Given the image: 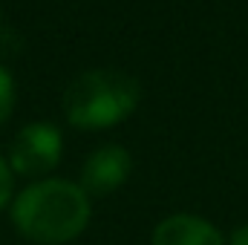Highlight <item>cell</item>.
Here are the masks:
<instances>
[{
  "label": "cell",
  "mask_w": 248,
  "mask_h": 245,
  "mask_svg": "<svg viewBox=\"0 0 248 245\" xmlns=\"http://www.w3.org/2000/svg\"><path fill=\"white\" fill-rule=\"evenodd\" d=\"M231 245H248V222L231 231Z\"/></svg>",
  "instance_id": "8"
},
{
  "label": "cell",
  "mask_w": 248,
  "mask_h": 245,
  "mask_svg": "<svg viewBox=\"0 0 248 245\" xmlns=\"http://www.w3.org/2000/svg\"><path fill=\"white\" fill-rule=\"evenodd\" d=\"M12 222L32 243H69L90 222V196L81 184L66 179L35 182L12 202Z\"/></svg>",
  "instance_id": "1"
},
{
  "label": "cell",
  "mask_w": 248,
  "mask_h": 245,
  "mask_svg": "<svg viewBox=\"0 0 248 245\" xmlns=\"http://www.w3.org/2000/svg\"><path fill=\"white\" fill-rule=\"evenodd\" d=\"M153 245H225V237L202 216L173 214L153 228Z\"/></svg>",
  "instance_id": "5"
},
{
  "label": "cell",
  "mask_w": 248,
  "mask_h": 245,
  "mask_svg": "<svg viewBox=\"0 0 248 245\" xmlns=\"http://www.w3.org/2000/svg\"><path fill=\"white\" fill-rule=\"evenodd\" d=\"M9 199H12V168L0 156V208H6Z\"/></svg>",
  "instance_id": "7"
},
{
  "label": "cell",
  "mask_w": 248,
  "mask_h": 245,
  "mask_svg": "<svg viewBox=\"0 0 248 245\" xmlns=\"http://www.w3.org/2000/svg\"><path fill=\"white\" fill-rule=\"evenodd\" d=\"M61 162V130L49 122L26 124L12 147H9V168L20 176H44Z\"/></svg>",
  "instance_id": "3"
},
{
  "label": "cell",
  "mask_w": 248,
  "mask_h": 245,
  "mask_svg": "<svg viewBox=\"0 0 248 245\" xmlns=\"http://www.w3.org/2000/svg\"><path fill=\"white\" fill-rule=\"evenodd\" d=\"M133 170V159L122 144L98 147L81 168V187L87 196H107L119 190Z\"/></svg>",
  "instance_id": "4"
},
{
  "label": "cell",
  "mask_w": 248,
  "mask_h": 245,
  "mask_svg": "<svg viewBox=\"0 0 248 245\" xmlns=\"http://www.w3.org/2000/svg\"><path fill=\"white\" fill-rule=\"evenodd\" d=\"M141 98V87L122 69L81 72L63 92V113L72 127L104 130L124 122Z\"/></svg>",
  "instance_id": "2"
},
{
  "label": "cell",
  "mask_w": 248,
  "mask_h": 245,
  "mask_svg": "<svg viewBox=\"0 0 248 245\" xmlns=\"http://www.w3.org/2000/svg\"><path fill=\"white\" fill-rule=\"evenodd\" d=\"M12 110H15V81H12L9 69L0 66V124L9 122Z\"/></svg>",
  "instance_id": "6"
}]
</instances>
